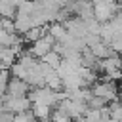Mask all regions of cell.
I'll list each match as a JSON object with an SVG mask.
<instances>
[{"instance_id": "1", "label": "cell", "mask_w": 122, "mask_h": 122, "mask_svg": "<svg viewBox=\"0 0 122 122\" xmlns=\"http://www.w3.org/2000/svg\"><path fill=\"white\" fill-rule=\"evenodd\" d=\"M25 90H27V84H25L21 78H13V80L10 82V95H11V97H21V95L25 93Z\"/></svg>"}]
</instances>
